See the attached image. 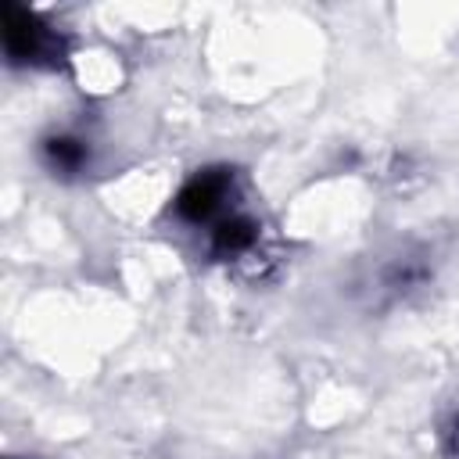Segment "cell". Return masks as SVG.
<instances>
[{"label": "cell", "mask_w": 459, "mask_h": 459, "mask_svg": "<svg viewBox=\"0 0 459 459\" xmlns=\"http://www.w3.org/2000/svg\"><path fill=\"white\" fill-rule=\"evenodd\" d=\"M4 54L14 68H57L65 57V39L25 4H0Z\"/></svg>", "instance_id": "obj_1"}, {"label": "cell", "mask_w": 459, "mask_h": 459, "mask_svg": "<svg viewBox=\"0 0 459 459\" xmlns=\"http://www.w3.org/2000/svg\"><path fill=\"white\" fill-rule=\"evenodd\" d=\"M230 190H233V169L212 165V169L194 172V176L183 183V190L176 194L172 208H176V215H179L183 222L201 226V222H212V219L222 212Z\"/></svg>", "instance_id": "obj_2"}, {"label": "cell", "mask_w": 459, "mask_h": 459, "mask_svg": "<svg viewBox=\"0 0 459 459\" xmlns=\"http://www.w3.org/2000/svg\"><path fill=\"white\" fill-rule=\"evenodd\" d=\"M39 158L54 176H75L90 165V143L72 133H50L39 143Z\"/></svg>", "instance_id": "obj_3"}, {"label": "cell", "mask_w": 459, "mask_h": 459, "mask_svg": "<svg viewBox=\"0 0 459 459\" xmlns=\"http://www.w3.org/2000/svg\"><path fill=\"white\" fill-rule=\"evenodd\" d=\"M258 240V222L247 219V215H222L212 230V255L230 262V258H240L255 247Z\"/></svg>", "instance_id": "obj_4"}, {"label": "cell", "mask_w": 459, "mask_h": 459, "mask_svg": "<svg viewBox=\"0 0 459 459\" xmlns=\"http://www.w3.org/2000/svg\"><path fill=\"white\" fill-rule=\"evenodd\" d=\"M452 455H455V459H459V423H455V427H452Z\"/></svg>", "instance_id": "obj_5"}]
</instances>
